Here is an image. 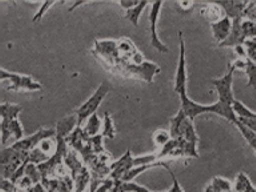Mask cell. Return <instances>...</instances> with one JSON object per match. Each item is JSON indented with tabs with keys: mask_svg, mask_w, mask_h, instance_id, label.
Masks as SVG:
<instances>
[{
	"mask_svg": "<svg viewBox=\"0 0 256 192\" xmlns=\"http://www.w3.org/2000/svg\"><path fill=\"white\" fill-rule=\"evenodd\" d=\"M52 138H56V131H54V130H43V128H42V130H39L36 134L30 136V138H26V139H22L19 140V142H16V143L12 146V148L16 150V151L24 152V154H28V155H30V154H31L43 140L52 139Z\"/></svg>",
	"mask_w": 256,
	"mask_h": 192,
	"instance_id": "5",
	"label": "cell"
},
{
	"mask_svg": "<svg viewBox=\"0 0 256 192\" xmlns=\"http://www.w3.org/2000/svg\"><path fill=\"white\" fill-rule=\"evenodd\" d=\"M236 127H238V130L240 131V134H242V136L244 138V140L247 142L248 146L254 150V151L256 152V132L252 131V130H250V128H247L246 126H243L242 123H238L235 124Z\"/></svg>",
	"mask_w": 256,
	"mask_h": 192,
	"instance_id": "21",
	"label": "cell"
},
{
	"mask_svg": "<svg viewBox=\"0 0 256 192\" xmlns=\"http://www.w3.org/2000/svg\"><path fill=\"white\" fill-rule=\"evenodd\" d=\"M110 90H111L110 88V83L108 82H103L99 86V88L94 92V95L76 110V116H78V124H79V127H82L91 116L96 115L98 108L100 107V104L103 103L104 98L108 95Z\"/></svg>",
	"mask_w": 256,
	"mask_h": 192,
	"instance_id": "1",
	"label": "cell"
},
{
	"mask_svg": "<svg viewBox=\"0 0 256 192\" xmlns=\"http://www.w3.org/2000/svg\"><path fill=\"white\" fill-rule=\"evenodd\" d=\"M167 170H168V172L171 174L172 180H174V186H172L171 190L167 192H184L183 188L180 187V184H179V182H178V179H176L175 174L171 171V168L167 167ZM118 191L119 192H152V191H148L147 188L140 187V186H138V184H135V183H124V182H122V183L118 186Z\"/></svg>",
	"mask_w": 256,
	"mask_h": 192,
	"instance_id": "10",
	"label": "cell"
},
{
	"mask_svg": "<svg viewBox=\"0 0 256 192\" xmlns=\"http://www.w3.org/2000/svg\"><path fill=\"white\" fill-rule=\"evenodd\" d=\"M206 192H234V186L230 180L223 179V178H215L207 187Z\"/></svg>",
	"mask_w": 256,
	"mask_h": 192,
	"instance_id": "18",
	"label": "cell"
},
{
	"mask_svg": "<svg viewBox=\"0 0 256 192\" xmlns=\"http://www.w3.org/2000/svg\"><path fill=\"white\" fill-rule=\"evenodd\" d=\"M232 28H234V22H232L228 16L223 18L219 22L211 24V30H212V36H214V40L216 43L223 44L224 42H227L228 38L231 36Z\"/></svg>",
	"mask_w": 256,
	"mask_h": 192,
	"instance_id": "8",
	"label": "cell"
},
{
	"mask_svg": "<svg viewBox=\"0 0 256 192\" xmlns=\"http://www.w3.org/2000/svg\"><path fill=\"white\" fill-rule=\"evenodd\" d=\"M30 192H46V190H44L40 184H35V186L31 188V191Z\"/></svg>",
	"mask_w": 256,
	"mask_h": 192,
	"instance_id": "31",
	"label": "cell"
},
{
	"mask_svg": "<svg viewBox=\"0 0 256 192\" xmlns=\"http://www.w3.org/2000/svg\"><path fill=\"white\" fill-rule=\"evenodd\" d=\"M176 7L179 10V12H191L192 8H194V3H190V2H182V3H176Z\"/></svg>",
	"mask_w": 256,
	"mask_h": 192,
	"instance_id": "28",
	"label": "cell"
},
{
	"mask_svg": "<svg viewBox=\"0 0 256 192\" xmlns=\"http://www.w3.org/2000/svg\"><path fill=\"white\" fill-rule=\"evenodd\" d=\"M180 110L191 122H194L198 116L203 115V114H211V106H203V104L196 103L188 95L180 96Z\"/></svg>",
	"mask_w": 256,
	"mask_h": 192,
	"instance_id": "7",
	"label": "cell"
},
{
	"mask_svg": "<svg viewBox=\"0 0 256 192\" xmlns=\"http://www.w3.org/2000/svg\"><path fill=\"white\" fill-rule=\"evenodd\" d=\"M26 176L30 178L32 180L34 184H39L40 178H42V174H40L39 168L36 167L35 164H28L27 168H26Z\"/></svg>",
	"mask_w": 256,
	"mask_h": 192,
	"instance_id": "24",
	"label": "cell"
},
{
	"mask_svg": "<svg viewBox=\"0 0 256 192\" xmlns=\"http://www.w3.org/2000/svg\"><path fill=\"white\" fill-rule=\"evenodd\" d=\"M202 15L208 19L212 23H216V22H219L223 18H226L223 14V8L220 7L218 3L214 4H206L203 8H202Z\"/></svg>",
	"mask_w": 256,
	"mask_h": 192,
	"instance_id": "14",
	"label": "cell"
},
{
	"mask_svg": "<svg viewBox=\"0 0 256 192\" xmlns=\"http://www.w3.org/2000/svg\"><path fill=\"white\" fill-rule=\"evenodd\" d=\"M234 110H235V114L238 116V122L256 132V112H252L239 100H236L234 103Z\"/></svg>",
	"mask_w": 256,
	"mask_h": 192,
	"instance_id": "9",
	"label": "cell"
},
{
	"mask_svg": "<svg viewBox=\"0 0 256 192\" xmlns=\"http://www.w3.org/2000/svg\"><path fill=\"white\" fill-rule=\"evenodd\" d=\"M100 128H103V126H102V122H100L99 116L94 115L86 122V126H84L83 131L84 134H86V136H88V138H95V136H98V134H99Z\"/></svg>",
	"mask_w": 256,
	"mask_h": 192,
	"instance_id": "19",
	"label": "cell"
},
{
	"mask_svg": "<svg viewBox=\"0 0 256 192\" xmlns=\"http://www.w3.org/2000/svg\"><path fill=\"white\" fill-rule=\"evenodd\" d=\"M222 8H224V11L227 12V16L230 19H240L243 11H246L244 8L247 7V3H235V2H228V3H218Z\"/></svg>",
	"mask_w": 256,
	"mask_h": 192,
	"instance_id": "15",
	"label": "cell"
},
{
	"mask_svg": "<svg viewBox=\"0 0 256 192\" xmlns=\"http://www.w3.org/2000/svg\"><path fill=\"white\" fill-rule=\"evenodd\" d=\"M234 192H256V188L252 186L251 180L243 172H240L234 186Z\"/></svg>",
	"mask_w": 256,
	"mask_h": 192,
	"instance_id": "20",
	"label": "cell"
},
{
	"mask_svg": "<svg viewBox=\"0 0 256 192\" xmlns=\"http://www.w3.org/2000/svg\"><path fill=\"white\" fill-rule=\"evenodd\" d=\"M148 6H151L148 2H140L136 7L126 11L124 18H126L128 22H131L134 27H138V26H139V18L142 16V12H143L144 10H146V7H148Z\"/></svg>",
	"mask_w": 256,
	"mask_h": 192,
	"instance_id": "17",
	"label": "cell"
},
{
	"mask_svg": "<svg viewBox=\"0 0 256 192\" xmlns=\"http://www.w3.org/2000/svg\"><path fill=\"white\" fill-rule=\"evenodd\" d=\"M162 7H163V2L151 3V11H150V15H148V18H150V32H151V46L155 48L156 51H159L160 54H168V47L164 46L163 42L158 36V32H156Z\"/></svg>",
	"mask_w": 256,
	"mask_h": 192,
	"instance_id": "6",
	"label": "cell"
},
{
	"mask_svg": "<svg viewBox=\"0 0 256 192\" xmlns=\"http://www.w3.org/2000/svg\"><path fill=\"white\" fill-rule=\"evenodd\" d=\"M76 126L79 127L76 114L75 115L67 116L63 120H60L58 126H56V139H67L68 136L71 135Z\"/></svg>",
	"mask_w": 256,
	"mask_h": 192,
	"instance_id": "12",
	"label": "cell"
},
{
	"mask_svg": "<svg viewBox=\"0 0 256 192\" xmlns=\"http://www.w3.org/2000/svg\"><path fill=\"white\" fill-rule=\"evenodd\" d=\"M246 72L248 75V86L256 88V63L252 60H248Z\"/></svg>",
	"mask_w": 256,
	"mask_h": 192,
	"instance_id": "25",
	"label": "cell"
},
{
	"mask_svg": "<svg viewBox=\"0 0 256 192\" xmlns=\"http://www.w3.org/2000/svg\"><path fill=\"white\" fill-rule=\"evenodd\" d=\"M0 80L2 83H6L10 80L11 86L7 88L8 91H40L43 86L35 80L32 79L31 76L20 75V74H12L6 70L0 71Z\"/></svg>",
	"mask_w": 256,
	"mask_h": 192,
	"instance_id": "2",
	"label": "cell"
},
{
	"mask_svg": "<svg viewBox=\"0 0 256 192\" xmlns=\"http://www.w3.org/2000/svg\"><path fill=\"white\" fill-rule=\"evenodd\" d=\"M154 140H155V143L158 147L163 148V147H166V146H167L170 142H171L172 136L168 131L160 130V131L155 132V135H154Z\"/></svg>",
	"mask_w": 256,
	"mask_h": 192,
	"instance_id": "23",
	"label": "cell"
},
{
	"mask_svg": "<svg viewBox=\"0 0 256 192\" xmlns=\"http://www.w3.org/2000/svg\"><path fill=\"white\" fill-rule=\"evenodd\" d=\"M243 31L246 38H252L256 35V24L254 22H244L243 23Z\"/></svg>",
	"mask_w": 256,
	"mask_h": 192,
	"instance_id": "27",
	"label": "cell"
},
{
	"mask_svg": "<svg viewBox=\"0 0 256 192\" xmlns=\"http://www.w3.org/2000/svg\"><path fill=\"white\" fill-rule=\"evenodd\" d=\"M52 6H55V2H44V3L40 6L39 11L36 12L35 16L32 18V23H38L40 19H43V16L46 15V12H47Z\"/></svg>",
	"mask_w": 256,
	"mask_h": 192,
	"instance_id": "26",
	"label": "cell"
},
{
	"mask_svg": "<svg viewBox=\"0 0 256 192\" xmlns=\"http://www.w3.org/2000/svg\"><path fill=\"white\" fill-rule=\"evenodd\" d=\"M2 122H6V123H10L12 120L18 119V116L22 111H23V107L22 106H18V104H10L4 103L2 104Z\"/></svg>",
	"mask_w": 256,
	"mask_h": 192,
	"instance_id": "16",
	"label": "cell"
},
{
	"mask_svg": "<svg viewBox=\"0 0 256 192\" xmlns=\"http://www.w3.org/2000/svg\"><path fill=\"white\" fill-rule=\"evenodd\" d=\"M255 155H256V152H255Z\"/></svg>",
	"mask_w": 256,
	"mask_h": 192,
	"instance_id": "32",
	"label": "cell"
},
{
	"mask_svg": "<svg viewBox=\"0 0 256 192\" xmlns=\"http://www.w3.org/2000/svg\"><path fill=\"white\" fill-rule=\"evenodd\" d=\"M134 168V158L131 155V151H128L126 155L120 160H118L114 166H112V176L115 179H123V176L127 174L128 171H131Z\"/></svg>",
	"mask_w": 256,
	"mask_h": 192,
	"instance_id": "11",
	"label": "cell"
},
{
	"mask_svg": "<svg viewBox=\"0 0 256 192\" xmlns=\"http://www.w3.org/2000/svg\"><path fill=\"white\" fill-rule=\"evenodd\" d=\"M234 71L235 70L231 67V70L223 78L211 80V83L214 84V87L216 88L218 95H219V102H223L230 106H234V103L236 102L235 96H234Z\"/></svg>",
	"mask_w": 256,
	"mask_h": 192,
	"instance_id": "4",
	"label": "cell"
},
{
	"mask_svg": "<svg viewBox=\"0 0 256 192\" xmlns=\"http://www.w3.org/2000/svg\"><path fill=\"white\" fill-rule=\"evenodd\" d=\"M112 186H114V182H112V180H106V182L96 190V192H108L112 188Z\"/></svg>",
	"mask_w": 256,
	"mask_h": 192,
	"instance_id": "29",
	"label": "cell"
},
{
	"mask_svg": "<svg viewBox=\"0 0 256 192\" xmlns=\"http://www.w3.org/2000/svg\"><path fill=\"white\" fill-rule=\"evenodd\" d=\"M140 2H119V6L122 8H124V11H128V10H131V8L136 7Z\"/></svg>",
	"mask_w": 256,
	"mask_h": 192,
	"instance_id": "30",
	"label": "cell"
},
{
	"mask_svg": "<svg viewBox=\"0 0 256 192\" xmlns=\"http://www.w3.org/2000/svg\"><path fill=\"white\" fill-rule=\"evenodd\" d=\"M116 130L114 126V122L111 119V115L106 112L104 114V123H103V138H108V139H114L115 138Z\"/></svg>",
	"mask_w": 256,
	"mask_h": 192,
	"instance_id": "22",
	"label": "cell"
},
{
	"mask_svg": "<svg viewBox=\"0 0 256 192\" xmlns=\"http://www.w3.org/2000/svg\"><path fill=\"white\" fill-rule=\"evenodd\" d=\"M180 54L178 68L175 74V83H174V91L179 96L188 95L187 94V66H186V43H184L183 32H179Z\"/></svg>",
	"mask_w": 256,
	"mask_h": 192,
	"instance_id": "3",
	"label": "cell"
},
{
	"mask_svg": "<svg viewBox=\"0 0 256 192\" xmlns=\"http://www.w3.org/2000/svg\"><path fill=\"white\" fill-rule=\"evenodd\" d=\"M211 114H215V115L228 120L232 124L238 123V116L235 114L234 106L226 104L223 102H219V100L215 104H211Z\"/></svg>",
	"mask_w": 256,
	"mask_h": 192,
	"instance_id": "13",
	"label": "cell"
}]
</instances>
